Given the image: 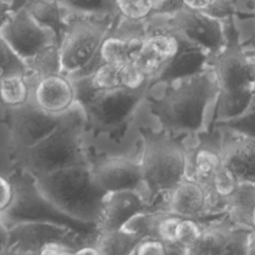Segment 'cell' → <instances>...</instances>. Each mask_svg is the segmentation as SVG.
<instances>
[{"label":"cell","mask_w":255,"mask_h":255,"mask_svg":"<svg viewBox=\"0 0 255 255\" xmlns=\"http://www.w3.org/2000/svg\"><path fill=\"white\" fill-rule=\"evenodd\" d=\"M218 94L214 74L208 69L166 85L161 97L149 99L150 113L170 133L198 132L208 104Z\"/></svg>","instance_id":"cell-1"},{"label":"cell","mask_w":255,"mask_h":255,"mask_svg":"<svg viewBox=\"0 0 255 255\" xmlns=\"http://www.w3.org/2000/svg\"><path fill=\"white\" fill-rule=\"evenodd\" d=\"M86 125L84 111L76 103L62 114L59 124L48 135L33 146L17 152L20 167L38 176L61 168L90 163L84 145Z\"/></svg>","instance_id":"cell-2"},{"label":"cell","mask_w":255,"mask_h":255,"mask_svg":"<svg viewBox=\"0 0 255 255\" xmlns=\"http://www.w3.org/2000/svg\"><path fill=\"white\" fill-rule=\"evenodd\" d=\"M34 177L40 191L58 209L74 219L97 226L107 192L95 180L90 163Z\"/></svg>","instance_id":"cell-3"},{"label":"cell","mask_w":255,"mask_h":255,"mask_svg":"<svg viewBox=\"0 0 255 255\" xmlns=\"http://www.w3.org/2000/svg\"><path fill=\"white\" fill-rule=\"evenodd\" d=\"M139 163L144 194L150 208L157 198H163L186 175L188 153L183 142L173 133L140 128Z\"/></svg>","instance_id":"cell-4"},{"label":"cell","mask_w":255,"mask_h":255,"mask_svg":"<svg viewBox=\"0 0 255 255\" xmlns=\"http://www.w3.org/2000/svg\"><path fill=\"white\" fill-rule=\"evenodd\" d=\"M114 18L67 13L59 43L63 75L76 80L91 75L99 67L103 62L100 48L113 29Z\"/></svg>","instance_id":"cell-5"},{"label":"cell","mask_w":255,"mask_h":255,"mask_svg":"<svg viewBox=\"0 0 255 255\" xmlns=\"http://www.w3.org/2000/svg\"><path fill=\"white\" fill-rule=\"evenodd\" d=\"M8 177L13 185V199L0 214L7 227L21 222H51L70 227L96 243L97 226L74 219L58 209L40 191L32 173L19 167Z\"/></svg>","instance_id":"cell-6"},{"label":"cell","mask_w":255,"mask_h":255,"mask_svg":"<svg viewBox=\"0 0 255 255\" xmlns=\"http://www.w3.org/2000/svg\"><path fill=\"white\" fill-rule=\"evenodd\" d=\"M72 82L76 91V101L84 111L86 123L102 130L116 129L126 125L149 89H93L83 78Z\"/></svg>","instance_id":"cell-7"},{"label":"cell","mask_w":255,"mask_h":255,"mask_svg":"<svg viewBox=\"0 0 255 255\" xmlns=\"http://www.w3.org/2000/svg\"><path fill=\"white\" fill-rule=\"evenodd\" d=\"M165 16L164 25L180 37L201 47L214 57L226 45L228 25L210 14L181 7Z\"/></svg>","instance_id":"cell-8"},{"label":"cell","mask_w":255,"mask_h":255,"mask_svg":"<svg viewBox=\"0 0 255 255\" xmlns=\"http://www.w3.org/2000/svg\"><path fill=\"white\" fill-rule=\"evenodd\" d=\"M0 37L25 64L45 47L59 44L56 33L39 23L24 4L13 7L0 31Z\"/></svg>","instance_id":"cell-9"},{"label":"cell","mask_w":255,"mask_h":255,"mask_svg":"<svg viewBox=\"0 0 255 255\" xmlns=\"http://www.w3.org/2000/svg\"><path fill=\"white\" fill-rule=\"evenodd\" d=\"M218 91L228 92L255 87V58L252 52L242 47L228 26L224 48L210 60Z\"/></svg>","instance_id":"cell-10"},{"label":"cell","mask_w":255,"mask_h":255,"mask_svg":"<svg viewBox=\"0 0 255 255\" xmlns=\"http://www.w3.org/2000/svg\"><path fill=\"white\" fill-rule=\"evenodd\" d=\"M54 241L71 243L78 249L85 244L95 243L64 225L51 222H21L8 227L5 253L39 254L42 246Z\"/></svg>","instance_id":"cell-11"},{"label":"cell","mask_w":255,"mask_h":255,"mask_svg":"<svg viewBox=\"0 0 255 255\" xmlns=\"http://www.w3.org/2000/svg\"><path fill=\"white\" fill-rule=\"evenodd\" d=\"M8 111L10 135L17 152L33 146L48 135L62 117L43 111L32 99L27 104Z\"/></svg>","instance_id":"cell-12"},{"label":"cell","mask_w":255,"mask_h":255,"mask_svg":"<svg viewBox=\"0 0 255 255\" xmlns=\"http://www.w3.org/2000/svg\"><path fill=\"white\" fill-rule=\"evenodd\" d=\"M181 43L182 38L166 25L151 27L147 24V32L133 64L146 76L151 86L178 52Z\"/></svg>","instance_id":"cell-13"},{"label":"cell","mask_w":255,"mask_h":255,"mask_svg":"<svg viewBox=\"0 0 255 255\" xmlns=\"http://www.w3.org/2000/svg\"><path fill=\"white\" fill-rule=\"evenodd\" d=\"M151 208H159L182 217L206 220L221 214L213 210L207 189L188 174Z\"/></svg>","instance_id":"cell-14"},{"label":"cell","mask_w":255,"mask_h":255,"mask_svg":"<svg viewBox=\"0 0 255 255\" xmlns=\"http://www.w3.org/2000/svg\"><path fill=\"white\" fill-rule=\"evenodd\" d=\"M150 209L141 190H119L107 192L97 222L98 235L122 229L131 218Z\"/></svg>","instance_id":"cell-15"},{"label":"cell","mask_w":255,"mask_h":255,"mask_svg":"<svg viewBox=\"0 0 255 255\" xmlns=\"http://www.w3.org/2000/svg\"><path fill=\"white\" fill-rule=\"evenodd\" d=\"M91 168L95 180L106 192L128 189L144 192L139 159L113 156L91 164Z\"/></svg>","instance_id":"cell-16"},{"label":"cell","mask_w":255,"mask_h":255,"mask_svg":"<svg viewBox=\"0 0 255 255\" xmlns=\"http://www.w3.org/2000/svg\"><path fill=\"white\" fill-rule=\"evenodd\" d=\"M218 130L223 164L238 181L255 182V137Z\"/></svg>","instance_id":"cell-17"},{"label":"cell","mask_w":255,"mask_h":255,"mask_svg":"<svg viewBox=\"0 0 255 255\" xmlns=\"http://www.w3.org/2000/svg\"><path fill=\"white\" fill-rule=\"evenodd\" d=\"M32 100L40 109L53 115H62L77 103L74 84L63 74L40 79L33 87Z\"/></svg>","instance_id":"cell-18"},{"label":"cell","mask_w":255,"mask_h":255,"mask_svg":"<svg viewBox=\"0 0 255 255\" xmlns=\"http://www.w3.org/2000/svg\"><path fill=\"white\" fill-rule=\"evenodd\" d=\"M210 60L211 56L207 51L182 38L178 52L165 66L154 84L168 85L196 75L206 70L207 66L210 67Z\"/></svg>","instance_id":"cell-19"},{"label":"cell","mask_w":255,"mask_h":255,"mask_svg":"<svg viewBox=\"0 0 255 255\" xmlns=\"http://www.w3.org/2000/svg\"><path fill=\"white\" fill-rule=\"evenodd\" d=\"M190 164L191 173L189 176L207 189L214 175L223 164L218 129H209L206 132L198 133V144L193 150Z\"/></svg>","instance_id":"cell-20"},{"label":"cell","mask_w":255,"mask_h":255,"mask_svg":"<svg viewBox=\"0 0 255 255\" xmlns=\"http://www.w3.org/2000/svg\"><path fill=\"white\" fill-rule=\"evenodd\" d=\"M83 79L93 89H112L119 87L139 89L151 87L150 81L133 63L122 65L102 62L91 75Z\"/></svg>","instance_id":"cell-21"},{"label":"cell","mask_w":255,"mask_h":255,"mask_svg":"<svg viewBox=\"0 0 255 255\" xmlns=\"http://www.w3.org/2000/svg\"><path fill=\"white\" fill-rule=\"evenodd\" d=\"M236 226L224 214L204 220L201 234L188 254L225 255L230 237Z\"/></svg>","instance_id":"cell-22"},{"label":"cell","mask_w":255,"mask_h":255,"mask_svg":"<svg viewBox=\"0 0 255 255\" xmlns=\"http://www.w3.org/2000/svg\"><path fill=\"white\" fill-rule=\"evenodd\" d=\"M118 17L131 22H148L181 8L178 0H115Z\"/></svg>","instance_id":"cell-23"},{"label":"cell","mask_w":255,"mask_h":255,"mask_svg":"<svg viewBox=\"0 0 255 255\" xmlns=\"http://www.w3.org/2000/svg\"><path fill=\"white\" fill-rule=\"evenodd\" d=\"M255 207V182L239 181L227 198L223 214L234 225L251 229V213Z\"/></svg>","instance_id":"cell-24"},{"label":"cell","mask_w":255,"mask_h":255,"mask_svg":"<svg viewBox=\"0 0 255 255\" xmlns=\"http://www.w3.org/2000/svg\"><path fill=\"white\" fill-rule=\"evenodd\" d=\"M143 38L124 37L110 33L102 43L100 57L106 63L132 64L141 47Z\"/></svg>","instance_id":"cell-25"},{"label":"cell","mask_w":255,"mask_h":255,"mask_svg":"<svg viewBox=\"0 0 255 255\" xmlns=\"http://www.w3.org/2000/svg\"><path fill=\"white\" fill-rule=\"evenodd\" d=\"M255 94V87L233 90L228 92L218 91L215 98V108L211 125L224 122L242 114L249 106Z\"/></svg>","instance_id":"cell-26"},{"label":"cell","mask_w":255,"mask_h":255,"mask_svg":"<svg viewBox=\"0 0 255 255\" xmlns=\"http://www.w3.org/2000/svg\"><path fill=\"white\" fill-rule=\"evenodd\" d=\"M26 66L28 69L27 76L33 84V87L44 77L62 74L59 44L54 43L45 47L32 59L26 62Z\"/></svg>","instance_id":"cell-27"},{"label":"cell","mask_w":255,"mask_h":255,"mask_svg":"<svg viewBox=\"0 0 255 255\" xmlns=\"http://www.w3.org/2000/svg\"><path fill=\"white\" fill-rule=\"evenodd\" d=\"M33 84L27 75L17 74L0 80V102L7 108H17L32 99Z\"/></svg>","instance_id":"cell-28"},{"label":"cell","mask_w":255,"mask_h":255,"mask_svg":"<svg viewBox=\"0 0 255 255\" xmlns=\"http://www.w3.org/2000/svg\"><path fill=\"white\" fill-rule=\"evenodd\" d=\"M142 237L124 228L97 236L96 245L101 254H131Z\"/></svg>","instance_id":"cell-29"},{"label":"cell","mask_w":255,"mask_h":255,"mask_svg":"<svg viewBox=\"0 0 255 255\" xmlns=\"http://www.w3.org/2000/svg\"><path fill=\"white\" fill-rule=\"evenodd\" d=\"M68 12L89 16H116L115 0H57Z\"/></svg>","instance_id":"cell-30"},{"label":"cell","mask_w":255,"mask_h":255,"mask_svg":"<svg viewBox=\"0 0 255 255\" xmlns=\"http://www.w3.org/2000/svg\"><path fill=\"white\" fill-rule=\"evenodd\" d=\"M209 129H223L255 137V94L242 114L224 122H217L210 126Z\"/></svg>","instance_id":"cell-31"},{"label":"cell","mask_w":255,"mask_h":255,"mask_svg":"<svg viewBox=\"0 0 255 255\" xmlns=\"http://www.w3.org/2000/svg\"><path fill=\"white\" fill-rule=\"evenodd\" d=\"M207 220V219H206ZM204 220L181 217L175 231L176 246L180 254H188L201 234Z\"/></svg>","instance_id":"cell-32"},{"label":"cell","mask_w":255,"mask_h":255,"mask_svg":"<svg viewBox=\"0 0 255 255\" xmlns=\"http://www.w3.org/2000/svg\"><path fill=\"white\" fill-rule=\"evenodd\" d=\"M182 7L204 12L222 20H229L233 13L230 0H178Z\"/></svg>","instance_id":"cell-33"},{"label":"cell","mask_w":255,"mask_h":255,"mask_svg":"<svg viewBox=\"0 0 255 255\" xmlns=\"http://www.w3.org/2000/svg\"><path fill=\"white\" fill-rule=\"evenodd\" d=\"M27 75L25 62L0 37V80L11 75Z\"/></svg>","instance_id":"cell-34"},{"label":"cell","mask_w":255,"mask_h":255,"mask_svg":"<svg viewBox=\"0 0 255 255\" xmlns=\"http://www.w3.org/2000/svg\"><path fill=\"white\" fill-rule=\"evenodd\" d=\"M131 254L163 255V254H167V249H166L165 243L161 241L159 238L151 235H146L139 240V242L136 244Z\"/></svg>","instance_id":"cell-35"},{"label":"cell","mask_w":255,"mask_h":255,"mask_svg":"<svg viewBox=\"0 0 255 255\" xmlns=\"http://www.w3.org/2000/svg\"><path fill=\"white\" fill-rule=\"evenodd\" d=\"M13 199V185L9 177L0 175V214L4 212Z\"/></svg>","instance_id":"cell-36"},{"label":"cell","mask_w":255,"mask_h":255,"mask_svg":"<svg viewBox=\"0 0 255 255\" xmlns=\"http://www.w3.org/2000/svg\"><path fill=\"white\" fill-rule=\"evenodd\" d=\"M13 3L8 0H0V31L6 22L8 16L13 10Z\"/></svg>","instance_id":"cell-37"},{"label":"cell","mask_w":255,"mask_h":255,"mask_svg":"<svg viewBox=\"0 0 255 255\" xmlns=\"http://www.w3.org/2000/svg\"><path fill=\"white\" fill-rule=\"evenodd\" d=\"M8 241V227L0 215V253H5Z\"/></svg>","instance_id":"cell-38"},{"label":"cell","mask_w":255,"mask_h":255,"mask_svg":"<svg viewBox=\"0 0 255 255\" xmlns=\"http://www.w3.org/2000/svg\"><path fill=\"white\" fill-rule=\"evenodd\" d=\"M248 254L255 255V231L252 230L249 237V246H248Z\"/></svg>","instance_id":"cell-39"},{"label":"cell","mask_w":255,"mask_h":255,"mask_svg":"<svg viewBox=\"0 0 255 255\" xmlns=\"http://www.w3.org/2000/svg\"><path fill=\"white\" fill-rule=\"evenodd\" d=\"M250 225H251V229L255 231V207L251 213V219H250Z\"/></svg>","instance_id":"cell-40"},{"label":"cell","mask_w":255,"mask_h":255,"mask_svg":"<svg viewBox=\"0 0 255 255\" xmlns=\"http://www.w3.org/2000/svg\"><path fill=\"white\" fill-rule=\"evenodd\" d=\"M251 44H252V50H253V49L255 48V38H253V39H252Z\"/></svg>","instance_id":"cell-41"},{"label":"cell","mask_w":255,"mask_h":255,"mask_svg":"<svg viewBox=\"0 0 255 255\" xmlns=\"http://www.w3.org/2000/svg\"><path fill=\"white\" fill-rule=\"evenodd\" d=\"M251 52H252V54H253V56H254V58H255V48H254Z\"/></svg>","instance_id":"cell-42"},{"label":"cell","mask_w":255,"mask_h":255,"mask_svg":"<svg viewBox=\"0 0 255 255\" xmlns=\"http://www.w3.org/2000/svg\"><path fill=\"white\" fill-rule=\"evenodd\" d=\"M230 1H231V0H230Z\"/></svg>","instance_id":"cell-43"}]
</instances>
